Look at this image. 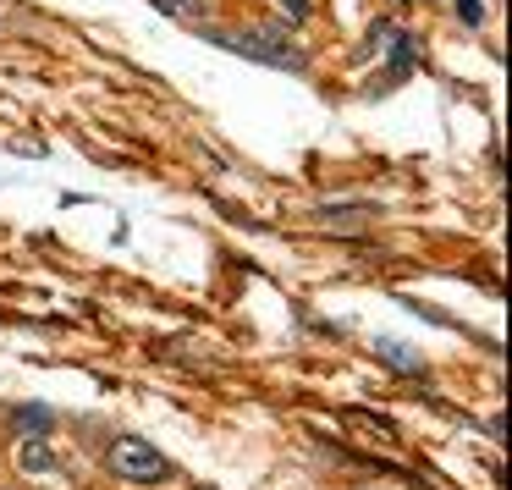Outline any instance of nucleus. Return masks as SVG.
I'll use <instances>...</instances> for the list:
<instances>
[{"instance_id":"obj_1","label":"nucleus","mask_w":512,"mask_h":490,"mask_svg":"<svg viewBox=\"0 0 512 490\" xmlns=\"http://www.w3.org/2000/svg\"><path fill=\"white\" fill-rule=\"evenodd\" d=\"M210 39H215V45H226V50H237V56H248V61L281 67V72H303V67H309V56H303V50L292 45L281 28H270V23L237 28V34H210Z\"/></svg>"},{"instance_id":"obj_2","label":"nucleus","mask_w":512,"mask_h":490,"mask_svg":"<svg viewBox=\"0 0 512 490\" xmlns=\"http://www.w3.org/2000/svg\"><path fill=\"white\" fill-rule=\"evenodd\" d=\"M105 468H111L116 479H127V485H166L171 479L166 452L149 446L144 435H116V441L105 446Z\"/></svg>"},{"instance_id":"obj_3","label":"nucleus","mask_w":512,"mask_h":490,"mask_svg":"<svg viewBox=\"0 0 512 490\" xmlns=\"http://www.w3.org/2000/svg\"><path fill=\"white\" fill-rule=\"evenodd\" d=\"M12 457H17V474H28V479H45V474H56V468H61V457L50 452L45 435H23Z\"/></svg>"},{"instance_id":"obj_4","label":"nucleus","mask_w":512,"mask_h":490,"mask_svg":"<svg viewBox=\"0 0 512 490\" xmlns=\"http://www.w3.org/2000/svg\"><path fill=\"white\" fill-rule=\"evenodd\" d=\"M12 424L23 435H50L56 430V408L50 402H23V408H12Z\"/></svg>"},{"instance_id":"obj_5","label":"nucleus","mask_w":512,"mask_h":490,"mask_svg":"<svg viewBox=\"0 0 512 490\" xmlns=\"http://www.w3.org/2000/svg\"><path fill=\"white\" fill-rule=\"evenodd\" d=\"M375 353L386 358V364H397V369H408V375H424V358L413 353V347H402V342H386V336H380L375 342Z\"/></svg>"},{"instance_id":"obj_6","label":"nucleus","mask_w":512,"mask_h":490,"mask_svg":"<svg viewBox=\"0 0 512 490\" xmlns=\"http://www.w3.org/2000/svg\"><path fill=\"white\" fill-rule=\"evenodd\" d=\"M160 12H171V17H204L210 12V6H204V0H155Z\"/></svg>"},{"instance_id":"obj_7","label":"nucleus","mask_w":512,"mask_h":490,"mask_svg":"<svg viewBox=\"0 0 512 490\" xmlns=\"http://www.w3.org/2000/svg\"><path fill=\"white\" fill-rule=\"evenodd\" d=\"M457 12H463L468 28H479V17H485V12H479V0H457Z\"/></svg>"},{"instance_id":"obj_8","label":"nucleus","mask_w":512,"mask_h":490,"mask_svg":"<svg viewBox=\"0 0 512 490\" xmlns=\"http://www.w3.org/2000/svg\"><path fill=\"white\" fill-rule=\"evenodd\" d=\"M281 6H287V12H292V17H298V23H303V17H309V6H314V0H281Z\"/></svg>"}]
</instances>
